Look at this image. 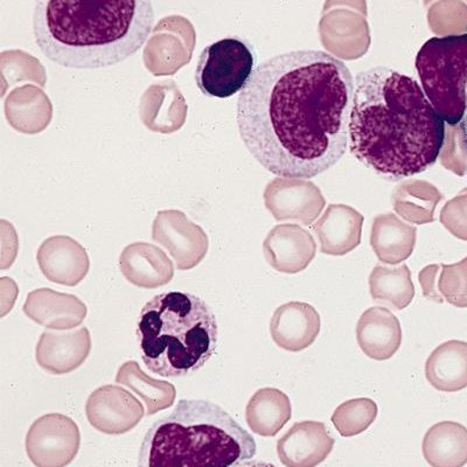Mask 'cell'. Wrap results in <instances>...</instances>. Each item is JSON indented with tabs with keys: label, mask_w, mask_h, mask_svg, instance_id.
<instances>
[{
	"label": "cell",
	"mask_w": 467,
	"mask_h": 467,
	"mask_svg": "<svg viewBox=\"0 0 467 467\" xmlns=\"http://www.w3.org/2000/svg\"><path fill=\"white\" fill-rule=\"evenodd\" d=\"M321 40L325 47L339 57L349 60L348 46L349 37L360 35L369 36L368 24L365 18H360L353 11L333 10L331 14L325 16L319 24Z\"/></svg>",
	"instance_id": "obj_31"
},
{
	"label": "cell",
	"mask_w": 467,
	"mask_h": 467,
	"mask_svg": "<svg viewBox=\"0 0 467 467\" xmlns=\"http://www.w3.org/2000/svg\"><path fill=\"white\" fill-rule=\"evenodd\" d=\"M119 265L125 279L141 289L164 286L174 276L173 262L164 250L148 242L127 245L120 253Z\"/></svg>",
	"instance_id": "obj_20"
},
{
	"label": "cell",
	"mask_w": 467,
	"mask_h": 467,
	"mask_svg": "<svg viewBox=\"0 0 467 467\" xmlns=\"http://www.w3.org/2000/svg\"><path fill=\"white\" fill-rule=\"evenodd\" d=\"M417 229L404 223L394 213L375 216L370 245L379 262L386 265H400L414 253Z\"/></svg>",
	"instance_id": "obj_24"
},
{
	"label": "cell",
	"mask_w": 467,
	"mask_h": 467,
	"mask_svg": "<svg viewBox=\"0 0 467 467\" xmlns=\"http://www.w3.org/2000/svg\"><path fill=\"white\" fill-rule=\"evenodd\" d=\"M81 445L78 425L64 414L39 417L29 427L25 448L37 467H64L78 456Z\"/></svg>",
	"instance_id": "obj_9"
},
{
	"label": "cell",
	"mask_w": 467,
	"mask_h": 467,
	"mask_svg": "<svg viewBox=\"0 0 467 467\" xmlns=\"http://www.w3.org/2000/svg\"><path fill=\"white\" fill-rule=\"evenodd\" d=\"M291 416L289 396L276 388L258 389L245 408V420L250 431L262 437L276 436Z\"/></svg>",
	"instance_id": "obj_27"
},
{
	"label": "cell",
	"mask_w": 467,
	"mask_h": 467,
	"mask_svg": "<svg viewBox=\"0 0 467 467\" xmlns=\"http://www.w3.org/2000/svg\"><path fill=\"white\" fill-rule=\"evenodd\" d=\"M357 340L362 352L377 361L395 356L402 344V328L389 308L373 306L358 321Z\"/></svg>",
	"instance_id": "obj_22"
},
{
	"label": "cell",
	"mask_w": 467,
	"mask_h": 467,
	"mask_svg": "<svg viewBox=\"0 0 467 467\" xmlns=\"http://www.w3.org/2000/svg\"><path fill=\"white\" fill-rule=\"evenodd\" d=\"M256 441L218 404L181 400L149 429L140 466L229 467L253 460Z\"/></svg>",
	"instance_id": "obj_4"
},
{
	"label": "cell",
	"mask_w": 467,
	"mask_h": 467,
	"mask_svg": "<svg viewBox=\"0 0 467 467\" xmlns=\"http://www.w3.org/2000/svg\"><path fill=\"white\" fill-rule=\"evenodd\" d=\"M266 262L278 273L298 274L315 260L317 244L310 232L299 224H277L263 242Z\"/></svg>",
	"instance_id": "obj_15"
},
{
	"label": "cell",
	"mask_w": 467,
	"mask_h": 467,
	"mask_svg": "<svg viewBox=\"0 0 467 467\" xmlns=\"http://www.w3.org/2000/svg\"><path fill=\"white\" fill-rule=\"evenodd\" d=\"M36 262L49 282L66 286L80 285L90 269L85 247L67 235L46 239L37 249Z\"/></svg>",
	"instance_id": "obj_14"
},
{
	"label": "cell",
	"mask_w": 467,
	"mask_h": 467,
	"mask_svg": "<svg viewBox=\"0 0 467 467\" xmlns=\"http://www.w3.org/2000/svg\"><path fill=\"white\" fill-rule=\"evenodd\" d=\"M24 314L35 323L56 331H69L85 321L88 308L78 296L62 294L49 287L29 292Z\"/></svg>",
	"instance_id": "obj_18"
},
{
	"label": "cell",
	"mask_w": 467,
	"mask_h": 467,
	"mask_svg": "<svg viewBox=\"0 0 467 467\" xmlns=\"http://www.w3.org/2000/svg\"><path fill=\"white\" fill-rule=\"evenodd\" d=\"M7 123L16 132L37 135L53 119V103L40 87L25 85L10 91L4 102Z\"/></svg>",
	"instance_id": "obj_23"
},
{
	"label": "cell",
	"mask_w": 467,
	"mask_h": 467,
	"mask_svg": "<svg viewBox=\"0 0 467 467\" xmlns=\"http://www.w3.org/2000/svg\"><path fill=\"white\" fill-rule=\"evenodd\" d=\"M440 220L454 237L467 242V189L445 203Z\"/></svg>",
	"instance_id": "obj_35"
},
{
	"label": "cell",
	"mask_w": 467,
	"mask_h": 467,
	"mask_svg": "<svg viewBox=\"0 0 467 467\" xmlns=\"http://www.w3.org/2000/svg\"><path fill=\"white\" fill-rule=\"evenodd\" d=\"M415 66L433 109L450 127L460 125L467 114V35L431 37Z\"/></svg>",
	"instance_id": "obj_6"
},
{
	"label": "cell",
	"mask_w": 467,
	"mask_h": 467,
	"mask_svg": "<svg viewBox=\"0 0 467 467\" xmlns=\"http://www.w3.org/2000/svg\"><path fill=\"white\" fill-rule=\"evenodd\" d=\"M445 122L414 78L388 67L358 73L349 149L367 169L399 182L431 169L443 151Z\"/></svg>",
	"instance_id": "obj_2"
},
{
	"label": "cell",
	"mask_w": 467,
	"mask_h": 467,
	"mask_svg": "<svg viewBox=\"0 0 467 467\" xmlns=\"http://www.w3.org/2000/svg\"><path fill=\"white\" fill-rule=\"evenodd\" d=\"M218 323L197 296L170 291L141 308L137 337L150 372L182 378L202 369L218 348Z\"/></svg>",
	"instance_id": "obj_5"
},
{
	"label": "cell",
	"mask_w": 467,
	"mask_h": 467,
	"mask_svg": "<svg viewBox=\"0 0 467 467\" xmlns=\"http://www.w3.org/2000/svg\"><path fill=\"white\" fill-rule=\"evenodd\" d=\"M197 32L186 16H164L153 27L143 52L146 70L153 77H172L190 64Z\"/></svg>",
	"instance_id": "obj_8"
},
{
	"label": "cell",
	"mask_w": 467,
	"mask_h": 467,
	"mask_svg": "<svg viewBox=\"0 0 467 467\" xmlns=\"http://www.w3.org/2000/svg\"><path fill=\"white\" fill-rule=\"evenodd\" d=\"M255 61L249 44L239 37H226L200 54L195 82L208 98H232L248 85Z\"/></svg>",
	"instance_id": "obj_7"
},
{
	"label": "cell",
	"mask_w": 467,
	"mask_h": 467,
	"mask_svg": "<svg viewBox=\"0 0 467 467\" xmlns=\"http://www.w3.org/2000/svg\"><path fill=\"white\" fill-rule=\"evenodd\" d=\"M139 112L148 130L172 135L185 125L189 104L181 88L173 80L153 83L141 95Z\"/></svg>",
	"instance_id": "obj_13"
},
{
	"label": "cell",
	"mask_w": 467,
	"mask_h": 467,
	"mask_svg": "<svg viewBox=\"0 0 467 467\" xmlns=\"http://www.w3.org/2000/svg\"><path fill=\"white\" fill-rule=\"evenodd\" d=\"M354 93L348 67L328 53L271 57L257 67L237 99L241 140L269 172L308 181L344 157Z\"/></svg>",
	"instance_id": "obj_1"
},
{
	"label": "cell",
	"mask_w": 467,
	"mask_h": 467,
	"mask_svg": "<svg viewBox=\"0 0 467 467\" xmlns=\"http://www.w3.org/2000/svg\"><path fill=\"white\" fill-rule=\"evenodd\" d=\"M441 265H432L425 266L420 270L419 275V281L422 286L423 296L432 302L443 304L444 298L441 297L440 291L437 289V276L441 273Z\"/></svg>",
	"instance_id": "obj_36"
},
{
	"label": "cell",
	"mask_w": 467,
	"mask_h": 467,
	"mask_svg": "<svg viewBox=\"0 0 467 467\" xmlns=\"http://www.w3.org/2000/svg\"><path fill=\"white\" fill-rule=\"evenodd\" d=\"M437 289L451 306L467 307V257L454 265H441Z\"/></svg>",
	"instance_id": "obj_34"
},
{
	"label": "cell",
	"mask_w": 467,
	"mask_h": 467,
	"mask_svg": "<svg viewBox=\"0 0 467 467\" xmlns=\"http://www.w3.org/2000/svg\"><path fill=\"white\" fill-rule=\"evenodd\" d=\"M0 78H2V98H5L8 88L20 82H35L41 88L47 83V73L40 60L20 49H10L0 53Z\"/></svg>",
	"instance_id": "obj_32"
},
{
	"label": "cell",
	"mask_w": 467,
	"mask_h": 467,
	"mask_svg": "<svg viewBox=\"0 0 467 467\" xmlns=\"http://www.w3.org/2000/svg\"><path fill=\"white\" fill-rule=\"evenodd\" d=\"M90 352L91 336L87 327L69 332L45 331L36 348V360L46 372L65 375L85 364Z\"/></svg>",
	"instance_id": "obj_16"
},
{
	"label": "cell",
	"mask_w": 467,
	"mask_h": 467,
	"mask_svg": "<svg viewBox=\"0 0 467 467\" xmlns=\"http://www.w3.org/2000/svg\"><path fill=\"white\" fill-rule=\"evenodd\" d=\"M86 415L96 431L106 435H123L140 423L145 410L130 391L120 386L107 385L89 395Z\"/></svg>",
	"instance_id": "obj_12"
},
{
	"label": "cell",
	"mask_w": 467,
	"mask_h": 467,
	"mask_svg": "<svg viewBox=\"0 0 467 467\" xmlns=\"http://www.w3.org/2000/svg\"><path fill=\"white\" fill-rule=\"evenodd\" d=\"M425 377L435 389L456 393L467 388V343L450 340L438 346L425 364Z\"/></svg>",
	"instance_id": "obj_25"
},
{
	"label": "cell",
	"mask_w": 467,
	"mask_h": 467,
	"mask_svg": "<svg viewBox=\"0 0 467 467\" xmlns=\"http://www.w3.org/2000/svg\"><path fill=\"white\" fill-rule=\"evenodd\" d=\"M263 199L275 220H296L304 226L314 224L327 204L314 182L297 178L274 179L266 185Z\"/></svg>",
	"instance_id": "obj_11"
},
{
	"label": "cell",
	"mask_w": 467,
	"mask_h": 467,
	"mask_svg": "<svg viewBox=\"0 0 467 467\" xmlns=\"http://www.w3.org/2000/svg\"><path fill=\"white\" fill-rule=\"evenodd\" d=\"M425 461L432 467L467 464V428L451 420L432 425L423 438Z\"/></svg>",
	"instance_id": "obj_26"
},
{
	"label": "cell",
	"mask_w": 467,
	"mask_h": 467,
	"mask_svg": "<svg viewBox=\"0 0 467 467\" xmlns=\"http://www.w3.org/2000/svg\"><path fill=\"white\" fill-rule=\"evenodd\" d=\"M320 327V315L311 304L290 302L275 311L270 335L278 348L297 353L315 343Z\"/></svg>",
	"instance_id": "obj_19"
},
{
	"label": "cell",
	"mask_w": 467,
	"mask_h": 467,
	"mask_svg": "<svg viewBox=\"0 0 467 467\" xmlns=\"http://www.w3.org/2000/svg\"><path fill=\"white\" fill-rule=\"evenodd\" d=\"M369 291L375 302L388 304L399 311L410 306L416 294L407 265L396 268L375 266L369 276Z\"/></svg>",
	"instance_id": "obj_30"
},
{
	"label": "cell",
	"mask_w": 467,
	"mask_h": 467,
	"mask_svg": "<svg viewBox=\"0 0 467 467\" xmlns=\"http://www.w3.org/2000/svg\"><path fill=\"white\" fill-rule=\"evenodd\" d=\"M116 383L130 388L146 404V415L153 416L173 406L177 389L172 383L150 377L139 362L127 361L119 367Z\"/></svg>",
	"instance_id": "obj_29"
},
{
	"label": "cell",
	"mask_w": 467,
	"mask_h": 467,
	"mask_svg": "<svg viewBox=\"0 0 467 467\" xmlns=\"http://www.w3.org/2000/svg\"><path fill=\"white\" fill-rule=\"evenodd\" d=\"M153 22V4L149 0H41L33 14V36L54 64L101 69L139 52Z\"/></svg>",
	"instance_id": "obj_3"
},
{
	"label": "cell",
	"mask_w": 467,
	"mask_h": 467,
	"mask_svg": "<svg viewBox=\"0 0 467 467\" xmlns=\"http://www.w3.org/2000/svg\"><path fill=\"white\" fill-rule=\"evenodd\" d=\"M443 198L432 183L409 179L394 190L393 207L408 223L427 224L435 221L437 204Z\"/></svg>",
	"instance_id": "obj_28"
},
{
	"label": "cell",
	"mask_w": 467,
	"mask_h": 467,
	"mask_svg": "<svg viewBox=\"0 0 467 467\" xmlns=\"http://www.w3.org/2000/svg\"><path fill=\"white\" fill-rule=\"evenodd\" d=\"M335 440L317 420L296 423L277 441L279 461L287 467H315L332 452Z\"/></svg>",
	"instance_id": "obj_17"
},
{
	"label": "cell",
	"mask_w": 467,
	"mask_h": 467,
	"mask_svg": "<svg viewBox=\"0 0 467 467\" xmlns=\"http://www.w3.org/2000/svg\"><path fill=\"white\" fill-rule=\"evenodd\" d=\"M364 215L348 204H329L312 226L325 255L344 256L361 244Z\"/></svg>",
	"instance_id": "obj_21"
},
{
	"label": "cell",
	"mask_w": 467,
	"mask_h": 467,
	"mask_svg": "<svg viewBox=\"0 0 467 467\" xmlns=\"http://www.w3.org/2000/svg\"><path fill=\"white\" fill-rule=\"evenodd\" d=\"M378 406L373 400L353 399L340 404L333 412L332 423L343 437L360 435L374 423Z\"/></svg>",
	"instance_id": "obj_33"
},
{
	"label": "cell",
	"mask_w": 467,
	"mask_h": 467,
	"mask_svg": "<svg viewBox=\"0 0 467 467\" xmlns=\"http://www.w3.org/2000/svg\"><path fill=\"white\" fill-rule=\"evenodd\" d=\"M461 125V140L462 143V148L465 150L466 160H467V114L465 116L464 120L460 124Z\"/></svg>",
	"instance_id": "obj_37"
},
{
	"label": "cell",
	"mask_w": 467,
	"mask_h": 467,
	"mask_svg": "<svg viewBox=\"0 0 467 467\" xmlns=\"http://www.w3.org/2000/svg\"><path fill=\"white\" fill-rule=\"evenodd\" d=\"M152 240L168 250L178 270L195 268L210 248L206 232L185 213L177 210L157 213L152 224Z\"/></svg>",
	"instance_id": "obj_10"
}]
</instances>
